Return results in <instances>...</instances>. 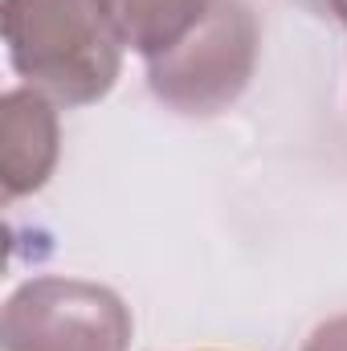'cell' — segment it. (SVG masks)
I'll return each instance as SVG.
<instances>
[{"mask_svg": "<svg viewBox=\"0 0 347 351\" xmlns=\"http://www.w3.org/2000/svg\"><path fill=\"white\" fill-rule=\"evenodd\" d=\"M62 152L58 102L29 86H16L0 98V180L4 200L33 196L49 184Z\"/></svg>", "mask_w": 347, "mask_h": 351, "instance_id": "277c9868", "label": "cell"}, {"mask_svg": "<svg viewBox=\"0 0 347 351\" xmlns=\"http://www.w3.org/2000/svg\"><path fill=\"white\" fill-rule=\"evenodd\" d=\"M131 306L86 278H29L0 315L4 351H131Z\"/></svg>", "mask_w": 347, "mask_h": 351, "instance_id": "3957f363", "label": "cell"}, {"mask_svg": "<svg viewBox=\"0 0 347 351\" xmlns=\"http://www.w3.org/2000/svg\"><path fill=\"white\" fill-rule=\"evenodd\" d=\"M258 70V16L246 0H213L208 16L168 53L147 62L152 94L180 114L233 106Z\"/></svg>", "mask_w": 347, "mask_h": 351, "instance_id": "7a4b0ae2", "label": "cell"}, {"mask_svg": "<svg viewBox=\"0 0 347 351\" xmlns=\"http://www.w3.org/2000/svg\"><path fill=\"white\" fill-rule=\"evenodd\" d=\"M106 16L123 41L143 62L176 49L213 8V0H102Z\"/></svg>", "mask_w": 347, "mask_h": 351, "instance_id": "5b68a950", "label": "cell"}, {"mask_svg": "<svg viewBox=\"0 0 347 351\" xmlns=\"http://www.w3.org/2000/svg\"><path fill=\"white\" fill-rule=\"evenodd\" d=\"M302 351H347V315L327 319L323 327H315V335L307 339Z\"/></svg>", "mask_w": 347, "mask_h": 351, "instance_id": "8992f818", "label": "cell"}, {"mask_svg": "<svg viewBox=\"0 0 347 351\" xmlns=\"http://www.w3.org/2000/svg\"><path fill=\"white\" fill-rule=\"evenodd\" d=\"M12 70L58 106H90L123 74V41L102 0H0Z\"/></svg>", "mask_w": 347, "mask_h": 351, "instance_id": "6da1fadb", "label": "cell"}, {"mask_svg": "<svg viewBox=\"0 0 347 351\" xmlns=\"http://www.w3.org/2000/svg\"><path fill=\"white\" fill-rule=\"evenodd\" d=\"M331 4H335V12H339V21L347 25V0H331Z\"/></svg>", "mask_w": 347, "mask_h": 351, "instance_id": "52a82bcc", "label": "cell"}]
</instances>
